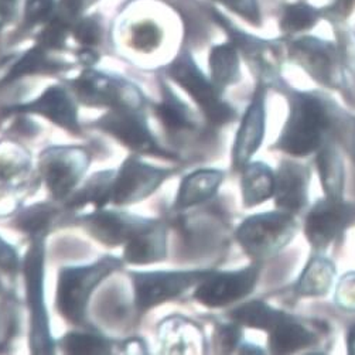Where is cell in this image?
<instances>
[{
    "mask_svg": "<svg viewBox=\"0 0 355 355\" xmlns=\"http://www.w3.org/2000/svg\"><path fill=\"white\" fill-rule=\"evenodd\" d=\"M327 126L329 116L323 103L311 95H297L292 102L279 148L293 156H306L322 145Z\"/></svg>",
    "mask_w": 355,
    "mask_h": 355,
    "instance_id": "cell-1",
    "label": "cell"
},
{
    "mask_svg": "<svg viewBox=\"0 0 355 355\" xmlns=\"http://www.w3.org/2000/svg\"><path fill=\"white\" fill-rule=\"evenodd\" d=\"M119 261L103 258L91 266L65 268L60 272L57 306L68 322L81 324L85 317L87 302L98 283L118 266Z\"/></svg>",
    "mask_w": 355,
    "mask_h": 355,
    "instance_id": "cell-2",
    "label": "cell"
},
{
    "mask_svg": "<svg viewBox=\"0 0 355 355\" xmlns=\"http://www.w3.org/2000/svg\"><path fill=\"white\" fill-rule=\"evenodd\" d=\"M168 74L191 95L211 122L221 125L234 119V110L221 101L220 91L205 78L189 53H182L170 64Z\"/></svg>",
    "mask_w": 355,
    "mask_h": 355,
    "instance_id": "cell-3",
    "label": "cell"
},
{
    "mask_svg": "<svg viewBox=\"0 0 355 355\" xmlns=\"http://www.w3.org/2000/svg\"><path fill=\"white\" fill-rule=\"evenodd\" d=\"M288 212H272L248 218L238 230V241L255 257H269L285 246L296 231Z\"/></svg>",
    "mask_w": 355,
    "mask_h": 355,
    "instance_id": "cell-4",
    "label": "cell"
},
{
    "mask_svg": "<svg viewBox=\"0 0 355 355\" xmlns=\"http://www.w3.org/2000/svg\"><path fill=\"white\" fill-rule=\"evenodd\" d=\"M24 275L27 302L31 310V349L35 354H50L53 352V340L43 300V243L39 239L26 255Z\"/></svg>",
    "mask_w": 355,
    "mask_h": 355,
    "instance_id": "cell-5",
    "label": "cell"
},
{
    "mask_svg": "<svg viewBox=\"0 0 355 355\" xmlns=\"http://www.w3.org/2000/svg\"><path fill=\"white\" fill-rule=\"evenodd\" d=\"M78 98L91 106L111 108H137L141 103L140 92L126 81L96 71H85L74 83Z\"/></svg>",
    "mask_w": 355,
    "mask_h": 355,
    "instance_id": "cell-6",
    "label": "cell"
},
{
    "mask_svg": "<svg viewBox=\"0 0 355 355\" xmlns=\"http://www.w3.org/2000/svg\"><path fill=\"white\" fill-rule=\"evenodd\" d=\"M209 272H152L135 273V292L139 310L145 311L163 302L174 299L200 283Z\"/></svg>",
    "mask_w": 355,
    "mask_h": 355,
    "instance_id": "cell-7",
    "label": "cell"
},
{
    "mask_svg": "<svg viewBox=\"0 0 355 355\" xmlns=\"http://www.w3.org/2000/svg\"><path fill=\"white\" fill-rule=\"evenodd\" d=\"M258 279V268L251 266L243 270L207 275L194 293V297L208 306L220 307L236 302L251 293Z\"/></svg>",
    "mask_w": 355,
    "mask_h": 355,
    "instance_id": "cell-8",
    "label": "cell"
},
{
    "mask_svg": "<svg viewBox=\"0 0 355 355\" xmlns=\"http://www.w3.org/2000/svg\"><path fill=\"white\" fill-rule=\"evenodd\" d=\"M88 164L87 155L80 149H51L44 153L42 171L49 190L55 198L65 197L80 180Z\"/></svg>",
    "mask_w": 355,
    "mask_h": 355,
    "instance_id": "cell-9",
    "label": "cell"
},
{
    "mask_svg": "<svg viewBox=\"0 0 355 355\" xmlns=\"http://www.w3.org/2000/svg\"><path fill=\"white\" fill-rule=\"evenodd\" d=\"M98 126L115 136L135 152L166 156L164 150L159 148L150 135L146 122L135 112L133 108H114L98 122Z\"/></svg>",
    "mask_w": 355,
    "mask_h": 355,
    "instance_id": "cell-10",
    "label": "cell"
},
{
    "mask_svg": "<svg viewBox=\"0 0 355 355\" xmlns=\"http://www.w3.org/2000/svg\"><path fill=\"white\" fill-rule=\"evenodd\" d=\"M354 217V208L340 200L318 201L306 221V235L314 248H326Z\"/></svg>",
    "mask_w": 355,
    "mask_h": 355,
    "instance_id": "cell-11",
    "label": "cell"
},
{
    "mask_svg": "<svg viewBox=\"0 0 355 355\" xmlns=\"http://www.w3.org/2000/svg\"><path fill=\"white\" fill-rule=\"evenodd\" d=\"M166 171L129 159L114 182L112 198L115 204H129L150 196L164 180Z\"/></svg>",
    "mask_w": 355,
    "mask_h": 355,
    "instance_id": "cell-12",
    "label": "cell"
},
{
    "mask_svg": "<svg viewBox=\"0 0 355 355\" xmlns=\"http://www.w3.org/2000/svg\"><path fill=\"white\" fill-rule=\"evenodd\" d=\"M16 111L40 114L69 132H77L78 121L76 105L62 87H50L44 94L30 103L17 106Z\"/></svg>",
    "mask_w": 355,
    "mask_h": 355,
    "instance_id": "cell-13",
    "label": "cell"
},
{
    "mask_svg": "<svg viewBox=\"0 0 355 355\" xmlns=\"http://www.w3.org/2000/svg\"><path fill=\"white\" fill-rule=\"evenodd\" d=\"M265 130V110H263V92L258 89L255 98L251 103L242 125L239 128L235 149H234V163L236 167L245 166L251 156L261 146Z\"/></svg>",
    "mask_w": 355,
    "mask_h": 355,
    "instance_id": "cell-14",
    "label": "cell"
},
{
    "mask_svg": "<svg viewBox=\"0 0 355 355\" xmlns=\"http://www.w3.org/2000/svg\"><path fill=\"white\" fill-rule=\"evenodd\" d=\"M150 221H140L139 218L128 217L115 212H95L85 218L87 228L101 242L115 246L129 241L137 231L145 228Z\"/></svg>",
    "mask_w": 355,
    "mask_h": 355,
    "instance_id": "cell-15",
    "label": "cell"
},
{
    "mask_svg": "<svg viewBox=\"0 0 355 355\" xmlns=\"http://www.w3.org/2000/svg\"><path fill=\"white\" fill-rule=\"evenodd\" d=\"M276 205L283 212H297L306 204V171L293 163L283 164L275 177Z\"/></svg>",
    "mask_w": 355,
    "mask_h": 355,
    "instance_id": "cell-16",
    "label": "cell"
},
{
    "mask_svg": "<svg viewBox=\"0 0 355 355\" xmlns=\"http://www.w3.org/2000/svg\"><path fill=\"white\" fill-rule=\"evenodd\" d=\"M164 252V231L150 221L128 241L125 259L137 265L152 263L163 259Z\"/></svg>",
    "mask_w": 355,
    "mask_h": 355,
    "instance_id": "cell-17",
    "label": "cell"
},
{
    "mask_svg": "<svg viewBox=\"0 0 355 355\" xmlns=\"http://www.w3.org/2000/svg\"><path fill=\"white\" fill-rule=\"evenodd\" d=\"M223 182V173L216 170H200L183 180L177 196V208H187L208 200Z\"/></svg>",
    "mask_w": 355,
    "mask_h": 355,
    "instance_id": "cell-18",
    "label": "cell"
},
{
    "mask_svg": "<svg viewBox=\"0 0 355 355\" xmlns=\"http://www.w3.org/2000/svg\"><path fill=\"white\" fill-rule=\"evenodd\" d=\"M275 190L272 170L262 163L246 166L242 177V194L246 205H257L268 200Z\"/></svg>",
    "mask_w": 355,
    "mask_h": 355,
    "instance_id": "cell-19",
    "label": "cell"
},
{
    "mask_svg": "<svg viewBox=\"0 0 355 355\" xmlns=\"http://www.w3.org/2000/svg\"><path fill=\"white\" fill-rule=\"evenodd\" d=\"M211 81L221 92L230 84L239 80V60L232 44L217 46L209 54Z\"/></svg>",
    "mask_w": 355,
    "mask_h": 355,
    "instance_id": "cell-20",
    "label": "cell"
},
{
    "mask_svg": "<svg viewBox=\"0 0 355 355\" xmlns=\"http://www.w3.org/2000/svg\"><path fill=\"white\" fill-rule=\"evenodd\" d=\"M269 333V345L276 354L293 352L313 343L311 333H309L302 324L296 323L289 315Z\"/></svg>",
    "mask_w": 355,
    "mask_h": 355,
    "instance_id": "cell-21",
    "label": "cell"
},
{
    "mask_svg": "<svg viewBox=\"0 0 355 355\" xmlns=\"http://www.w3.org/2000/svg\"><path fill=\"white\" fill-rule=\"evenodd\" d=\"M295 53L310 73L327 83L331 69V46L314 39H302L295 44Z\"/></svg>",
    "mask_w": 355,
    "mask_h": 355,
    "instance_id": "cell-22",
    "label": "cell"
},
{
    "mask_svg": "<svg viewBox=\"0 0 355 355\" xmlns=\"http://www.w3.org/2000/svg\"><path fill=\"white\" fill-rule=\"evenodd\" d=\"M286 317L288 315L285 313L277 311L258 300L242 304L241 307L235 309L231 313V318L234 322L248 327L261 329L266 331H270L282 320H285Z\"/></svg>",
    "mask_w": 355,
    "mask_h": 355,
    "instance_id": "cell-23",
    "label": "cell"
},
{
    "mask_svg": "<svg viewBox=\"0 0 355 355\" xmlns=\"http://www.w3.org/2000/svg\"><path fill=\"white\" fill-rule=\"evenodd\" d=\"M61 69L62 64L51 60L47 55V50H44L43 47L35 46L20 57V60L12 67V69L5 77L3 83H10L30 74H54Z\"/></svg>",
    "mask_w": 355,
    "mask_h": 355,
    "instance_id": "cell-24",
    "label": "cell"
},
{
    "mask_svg": "<svg viewBox=\"0 0 355 355\" xmlns=\"http://www.w3.org/2000/svg\"><path fill=\"white\" fill-rule=\"evenodd\" d=\"M157 116L168 132H182L193 128L187 106L164 87L163 102L156 108Z\"/></svg>",
    "mask_w": 355,
    "mask_h": 355,
    "instance_id": "cell-25",
    "label": "cell"
},
{
    "mask_svg": "<svg viewBox=\"0 0 355 355\" xmlns=\"http://www.w3.org/2000/svg\"><path fill=\"white\" fill-rule=\"evenodd\" d=\"M317 163L326 194L330 198L340 200L344 184V170L338 155L331 148H326L318 155Z\"/></svg>",
    "mask_w": 355,
    "mask_h": 355,
    "instance_id": "cell-26",
    "label": "cell"
},
{
    "mask_svg": "<svg viewBox=\"0 0 355 355\" xmlns=\"http://www.w3.org/2000/svg\"><path fill=\"white\" fill-rule=\"evenodd\" d=\"M112 173H99L94 175L87 183V186L77 194L71 205H83L85 202H92L96 207H102L112 198L114 177Z\"/></svg>",
    "mask_w": 355,
    "mask_h": 355,
    "instance_id": "cell-27",
    "label": "cell"
},
{
    "mask_svg": "<svg viewBox=\"0 0 355 355\" xmlns=\"http://www.w3.org/2000/svg\"><path fill=\"white\" fill-rule=\"evenodd\" d=\"M163 40V31L160 26L152 20L145 19L135 23L129 30V43L140 53L155 51Z\"/></svg>",
    "mask_w": 355,
    "mask_h": 355,
    "instance_id": "cell-28",
    "label": "cell"
},
{
    "mask_svg": "<svg viewBox=\"0 0 355 355\" xmlns=\"http://www.w3.org/2000/svg\"><path fill=\"white\" fill-rule=\"evenodd\" d=\"M331 268L333 266L323 259H314L303 275V276H309V279L302 277V283H300L302 292L307 295L324 293L329 288L330 277L334 273V269Z\"/></svg>",
    "mask_w": 355,
    "mask_h": 355,
    "instance_id": "cell-29",
    "label": "cell"
},
{
    "mask_svg": "<svg viewBox=\"0 0 355 355\" xmlns=\"http://www.w3.org/2000/svg\"><path fill=\"white\" fill-rule=\"evenodd\" d=\"M318 17V10H315L313 6L304 5V3H296L286 6L285 12H283L280 27L285 31H302L306 28H310L314 26Z\"/></svg>",
    "mask_w": 355,
    "mask_h": 355,
    "instance_id": "cell-30",
    "label": "cell"
},
{
    "mask_svg": "<svg viewBox=\"0 0 355 355\" xmlns=\"http://www.w3.org/2000/svg\"><path fill=\"white\" fill-rule=\"evenodd\" d=\"M62 348L68 354H105L110 351V344L101 336L74 333L62 340Z\"/></svg>",
    "mask_w": 355,
    "mask_h": 355,
    "instance_id": "cell-31",
    "label": "cell"
},
{
    "mask_svg": "<svg viewBox=\"0 0 355 355\" xmlns=\"http://www.w3.org/2000/svg\"><path fill=\"white\" fill-rule=\"evenodd\" d=\"M71 33L84 47H94L99 44L102 37V21L98 15L81 17L73 24Z\"/></svg>",
    "mask_w": 355,
    "mask_h": 355,
    "instance_id": "cell-32",
    "label": "cell"
},
{
    "mask_svg": "<svg viewBox=\"0 0 355 355\" xmlns=\"http://www.w3.org/2000/svg\"><path fill=\"white\" fill-rule=\"evenodd\" d=\"M98 0H58L57 12L53 20H58L69 27L83 17V13L95 5Z\"/></svg>",
    "mask_w": 355,
    "mask_h": 355,
    "instance_id": "cell-33",
    "label": "cell"
},
{
    "mask_svg": "<svg viewBox=\"0 0 355 355\" xmlns=\"http://www.w3.org/2000/svg\"><path fill=\"white\" fill-rule=\"evenodd\" d=\"M51 212L44 207H34L26 211L19 220V227L30 234H40L50 223Z\"/></svg>",
    "mask_w": 355,
    "mask_h": 355,
    "instance_id": "cell-34",
    "label": "cell"
},
{
    "mask_svg": "<svg viewBox=\"0 0 355 355\" xmlns=\"http://www.w3.org/2000/svg\"><path fill=\"white\" fill-rule=\"evenodd\" d=\"M252 24L261 23L257 0H214Z\"/></svg>",
    "mask_w": 355,
    "mask_h": 355,
    "instance_id": "cell-35",
    "label": "cell"
},
{
    "mask_svg": "<svg viewBox=\"0 0 355 355\" xmlns=\"http://www.w3.org/2000/svg\"><path fill=\"white\" fill-rule=\"evenodd\" d=\"M19 3L20 0H0V30L17 16Z\"/></svg>",
    "mask_w": 355,
    "mask_h": 355,
    "instance_id": "cell-36",
    "label": "cell"
},
{
    "mask_svg": "<svg viewBox=\"0 0 355 355\" xmlns=\"http://www.w3.org/2000/svg\"><path fill=\"white\" fill-rule=\"evenodd\" d=\"M17 266V257L12 248L0 239V268L6 270H13Z\"/></svg>",
    "mask_w": 355,
    "mask_h": 355,
    "instance_id": "cell-37",
    "label": "cell"
},
{
    "mask_svg": "<svg viewBox=\"0 0 355 355\" xmlns=\"http://www.w3.org/2000/svg\"><path fill=\"white\" fill-rule=\"evenodd\" d=\"M218 341L221 348H224L225 351L232 349L236 343L239 341V330L235 326H228V327H223L218 336Z\"/></svg>",
    "mask_w": 355,
    "mask_h": 355,
    "instance_id": "cell-38",
    "label": "cell"
},
{
    "mask_svg": "<svg viewBox=\"0 0 355 355\" xmlns=\"http://www.w3.org/2000/svg\"><path fill=\"white\" fill-rule=\"evenodd\" d=\"M348 351L349 354H355V324L348 334Z\"/></svg>",
    "mask_w": 355,
    "mask_h": 355,
    "instance_id": "cell-39",
    "label": "cell"
},
{
    "mask_svg": "<svg viewBox=\"0 0 355 355\" xmlns=\"http://www.w3.org/2000/svg\"><path fill=\"white\" fill-rule=\"evenodd\" d=\"M354 0H337V6L344 10V8H349L352 5Z\"/></svg>",
    "mask_w": 355,
    "mask_h": 355,
    "instance_id": "cell-40",
    "label": "cell"
}]
</instances>
